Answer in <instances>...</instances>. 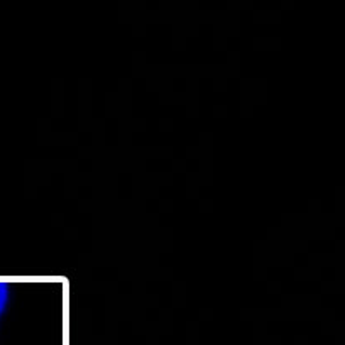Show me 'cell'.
Here are the masks:
<instances>
[{"label": "cell", "mask_w": 345, "mask_h": 345, "mask_svg": "<svg viewBox=\"0 0 345 345\" xmlns=\"http://www.w3.org/2000/svg\"><path fill=\"white\" fill-rule=\"evenodd\" d=\"M9 310H10V298L7 295H0V332L4 329L5 320H7Z\"/></svg>", "instance_id": "cell-1"}]
</instances>
